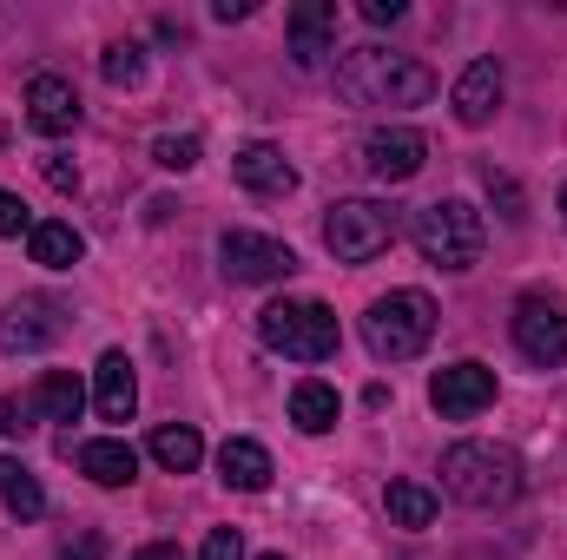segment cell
<instances>
[{"instance_id": "1", "label": "cell", "mask_w": 567, "mask_h": 560, "mask_svg": "<svg viewBox=\"0 0 567 560\" xmlns=\"http://www.w3.org/2000/svg\"><path fill=\"white\" fill-rule=\"evenodd\" d=\"M337 93L350 106H429L435 100V73L410 53H390L377 40L343 46L337 53Z\"/></svg>"}, {"instance_id": "2", "label": "cell", "mask_w": 567, "mask_h": 560, "mask_svg": "<svg viewBox=\"0 0 567 560\" xmlns=\"http://www.w3.org/2000/svg\"><path fill=\"white\" fill-rule=\"evenodd\" d=\"M442 495L462 508H508L522 495V455L502 442H455L442 455Z\"/></svg>"}, {"instance_id": "3", "label": "cell", "mask_w": 567, "mask_h": 560, "mask_svg": "<svg viewBox=\"0 0 567 560\" xmlns=\"http://www.w3.org/2000/svg\"><path fill=\"white\" fill-rule=\"evenodd\" d=\"M258 343L278 350L290 363H330L343 330H337V310L317 303V297H284V303H265L258 310Z\"/></svg>"}, {"instance_id": "4", "label": "cell", "mask_w": 567, "mask_h": 560, "mask_svg": "<svg viewBox=\"0 0 567 560\" xmlns=\"http://www.w3.org/2000/svg\"><path fill=\"white\" fill-rule=\"evenodd\" d=\"M410 238H416L423 265H435V271H475L482 245H488V225L468 198H435L410 218Z\"/></svg>"}, {"instance_id": "5", "label": "cell", "mask_w": 567, "mask_h": 560, "mask_svg": "<svg viewBox=\"0 0 567 560\" xmlns=\"http://www.w3.org/2000/svg\"><path fill=\"white\" fill-rule=\"evenodd\" d=\"M435 336V297L429 290H390L363 310V343L377 363H410Z\"/></svg>"}, {"instance_id": "6", "label": "cell", "mask_w": 567, "mask_h": 560, "mask_svg": "<svg viewBox=\"0 0 567 560\" xmlns=\"http://www.w3.org/2000/svg\"><path fill=\"white\" fill-rule=\"evenodd\" d=\"M323 245L337 265H370L396 245V211L377 205V198H337L330 218H323Z\"/></svg>"}, {"instance_id": "7", "label": "cell", "mask_w": 567, "mask_h": 560, "mask_svg": "<svg viewBox=\"0 0 567 560\" xmlns=\"http://www.w3.org/2000/svg\"><path fill=\"white\" fill-rule=\"evenodd\" d=\"M515 350L542 370H561L567 363V297L555 290H528L515 303Z\"/></svg>"}, {"instance_id": "8", "label": "cell", "mask_w": 567, "mask_h": 560, "mask_svg": "<svg viewBox=\"0 0 567 560\" xmlns=\"http://www.w3.org/2000/svg\"><path fill=\"white\" fill-rule=\"evenodd\" d=\"M60 336H66V303L47 297V290L13 297V303L0 310V350H7V356H33V350H47V343H60Z\"/></svg>"}, {"instance_id": "9", "label": "cell", "mask_w": 567, "mask_h": 560, "mask_svg": "<svg viewBox=\"0 0 567 560\" xmlns=\"http://www.w3.org/2000/svg\"><path fill=\"white\" fill-rule=\"evenodd\" d=\"M218 258H225V278L231 283H284L297 271V251L284 238H265V231H225Z\"/></svg>"}, {"instance_id": "10", "label": "cell", "mask_w": 567, "mask_h": 560, "mask_svg": "<svg viewBox=\"0 0 567 560\" xmlns=\"http://www.w3.org/2000/svg\"><path fill=\"white\" fill-rule=\"evenodd\" d=\"M429 403H435V416H449V422L482 416L495 403V370L475 363V356H462V363H449V370L429 376Z\"/></svg>"}, {"instance_id": "11", "label": "cell", "mask_w": 567, "mask_h": 560, "mask_svg": "<svg viewBox=\"0 0 567 560\" xmlns=\"http://www.w3.org/2000/svg\"><path fill=\"white\" fill-rule=\"evenodd\" d=\"M429 158V139L416 126H377L370 139H363V165H370V178H383V185H410L416 172H423Z\"/></svg>"}, {"instance_id": "12", "label": "cell", "mask_w": 567, "mask_h": 560, "mask_svg": "<svg viewBox=\"0 0 567 560\" xmlns=\"http://www.w3.org/2000/svg\"><path fill=\"white\" fill-rule=\"evenodd\" d=\"M27 126H33L40 139H66V133L80 126V93H73V80L33 73V80H27Z\"/></svg>"}, {"instance_id": "13", "label": "cell", "mask_w": 567, "mask_h": 560, "mask_svg": "<svg viewBox=\"0 0 567 560\" xmlns=\"http://www.w3.org/2000/svg\"><path fill=\"white\" fill-rule=\"evenodd\" d=\"M231 172H238V185L258 191V198H290V191H297V165H290L271 139L238 145V152H231Z\"/></svg>"}, {"instance_id": "14", "label": "cell", "mask_w": 567, "mask_h": 560, "mask_svg": "<svg viewBox=\"0 0 567 560\" xmlns=\"http://www.w3.org/2000/svg\"><path fill=\"white\" fill-rule=\"evenodd\" d=\"M93 409L100 422H133L140 409V376H133V356L126 350H106L100 370H93Z\"/></svg>"}, {"instance_id": "15", "label": "cell", "mask_w": 567, "mask_h": 560, "mask_svg": "<svg viewBox=\"0 0 567 560\" xmlns=\"http://www.w3.org/2000/svg\"><path fill=\"white\" fill-rule=\"evenodd\" d=\"M449 106H455L462 126H488L502 113V66L495 60H468L462 80H455V93H449Z\"/></svg>"}, {"instance_id": "16", "label": "cell", "mask_w": 567, "mask_h": 560, "mask_svg": "<svg viewBox=\"0 0 567 560\" xmlns=\"http://www.w3.org/2000/svg\"><path fill=\"white\" fill-rule=\"evenodd\" d=\"M330 33H337V0H303V7H290V60H297L303 73L323 66Z\"/></svg>"}, {"instance_id": "17", "label": "cell", "mask_w": 567, "mask_h": 560, "mask_svg": "<svg viewBox=\"0 0 567 560\" xmlns=\"http://www.w3.org/2000/svg\"><path fill=\"white\" fill-rule=\"evenodd\" d=\"M218 475H225V488H238V495H265L278 468H271V448H265V442L231 435V442L218 448Z\"/></svg>"}, {"instance_id": "18", "label": "cell", "mask_w": 567, "mask_h": 560, "mask_svg": "<svg viewBox=\"0 0 567 560\" xmlns=\"http://www.w3.org/2000/svg\"><path fill=\"white\" fill-rule=\"evenodd\" d=\"M86 409V383L73 370H47L33 390H27V416H47V422H80Z\"/></svg>"}, {"instance_id": "19", "label": "cell", "mask_w": 567, "mask_h": 560, "mask_svg": "<svg viewBox=\"0 0 567 560\" xmlns=\"http://www.w3.org/2000/svg\"><path fill=\"white\" fill-rule=\"evenodd\" d=\"M80 475H93L100 488H126L140 475V455H133V442L100 435V442H80Z\"/></svg>"}, {"instance_id": "20", "label": "cell", "mask_w": 567, "mask_h": 560, "mask_svg": "<svg viewBox=\"0 0 567 560\" xmlns=\"http://www.w3.org/2000/svg\"><path fill=\"white\" fill-rule=\"evenodd\" d=\"M290 422H297L303 435H330V428L343 422V396H337L323 376H303V383L290 390Z\"/></svg>"}, {"instance_id": "21", "label": "cell", "mask_w": 567, "mask_h": 560, "mask_svg": "<svg viewBox=\"0 0 567 560\" xmlns=\"http://www.w3.org/2000/svg\"><path fill=\"white\" fill-rule=\"evenodd\" d=\"M27 251H33V265H47V271H73V265L86 258V238H80L73 225L47 218V225H33V231H27Z\"/></svg>"}, {"instance_id": "22", "label": "cell", "mask_w": 567, "mask_h": 560, "mask_svg": "<svg viewBox=\"0 0 567 560\" xmlns=\"http://www.w3.org/2000/svg\"><path fill=\"white\" fill-rule=\"evenodd\" d=\"M152 462H158L165 475H192V468L205 462V435H198L192 422H165V428H152Z\"/></svg>"}, {"instance_id": "23", "label": "cell", "mask_w": 567, "mask_h": 560, "mask_svg": "<svg viewBox=\"0 0 567 560\" xmlns=\"http://www.w3.org/2000/svg\"><path fill=\"white\" fill-rule=\"evenodd\" d=\"M0 501H7V515H20V521H40V515H47L40 475H33L27 462H13V455H0Z\"/></svg>"}, {"instance_id": "24", "label": "cell", "mask_w": 567, "mask_h": 560, "mask_svg": "<svg viewBox=\"0 0 567 560\" xmlns=\"http://www.w3.org/2000/svg\"><path fill=\"white\" fill-rule=\"evenodd\" d=\"M383 508H390L396 528H429L442 501H435V488H423V481H390L383 488Z\"/></svg>"}, {"instance_id": "25", "label": "cell", "mask_w": 567, "mask_h": 560, "mask_svg": "<svg viewBox=\"0 0 567 560\" xmlns=\"http://www.w3.org/2000/svg\"><path fill=\"white\" fill-rule=\"evenodd\" d=\"M100 73H106V86H140L145 80V46L140 40H113V46L100 53Z\"/></svg>"}, {"instance_id": "26", "label": "cell", "mask_w": 567, "mask_h": 560, "mask_svg": "<svg viewBox=\"0 0 567 560\" xmlns=\"http://www.w3.org/2000/svg\"><path fill=\"white\" fill-rule=\"evenodd\" d=\"M152 165H165V172H192V165H198V139H192V133H165V139H152Z\"/></svg>"}, {"instance_id": "27", "label": "cell", "mask_w": 567, "mask_h": 560, "mask_svg": "<svg viewBox=\"0 0 567 560\" xmlns=\"http://www.w3.org/2000/svg\"><path fill=\"white\" fill-rule=\"evenodd\" d=\"M488 191H495V205H502V218H508V225H522V218H528V205H522V185H515L508 172H488Z\"/></svg>"}, {"instance_id": "28", "label": "cell", "mask_w": 567, "mask_h": 560, "mask_svg": "<svg viewBox=\"0 0 567 560\" xmlns=\"http://www.w3.org/2000/svg\"><path fill=\"white\" fill-rule=\"evenodd\" d=\"M20 231H33V211L20 191H0V238H20Z\"/></svg>"}, {"instance_id": "29", "label": "cell", "mask_w": 567, "mask_h": 560, "mask_svg": "<svg viewBox=\"0 0 567 560\" xmlns=\"http://www.w3.org/2000/svg\"><path fill=\"white\" fill-rule=\"evenodd\" d=\"M198 560H245V535H238V528H212L205 548H198Z\"/></svg>"}, {"instance_id": "30", "label": "cell", "mask_w": 567, "mask_h": 560, "mask_svg": "<svg viewBox=\"0 0 567 560\" xmlns=\"http://www.w3.org/2000/svg\"><path fill=\"white\" fill-rule=\"evenodd\" d=\"M60 560H106V535L100 528H80L73 541H60Z\"/></svg>"}, {"instance_id": "31", "label": "cell", "mask_w": 567, "mask_h": 560, "mask_svg": "<svg viewBox=\"0 0 567 560\" xmlns=\"http://www.w3.org/2000/svg\"><path fill=\"white\" fill-rule=\"evenodd\" d=\"M27 428H33V422H27V403H13V396H0V435H7V442H20Z\"/></svg>"}, {"instance_id": "32", "label": "cell", "mask_w": 567, "mask_h": 560, "mask_svg": "<svg viewBox=\"0 0 567 560\" xmlns=\"http://www.w3.org/2000/svg\"><path fill=\"white\" fill-rule=\"evenodd\" d=\"M357 13H363V20H370V27H396V20H403V13H410V7H403V0H363V7H357Z\"/></svg>"}, {"instance_id": "33", "label": "cell", "mask_w": 567, "mask_h": 560, "mask_svg": "<svg viewBox=\"0 0 567 560\" xmlns=\"http://www.w3.org/2000/svg\"><path fill=\"white\" fill-rule=\"evenodd\" d=\"M40 172H47L53 191H80V165H66V158H40Z\"/></svg>"}, {"instance_id": "34", "label": "cell", "mask_w": 567, "mask_h": 560, "mask_svg": "<svg viewBox=\"0 0 567 560\" xmlns=\"http://www.w3.org/2000/svg\"><path fill=\"white\" fill-rule=\"evenodd\" d=\"M245 13H251V0H218V7H212V20H225V27L245 20Z\"/></svg>"}, {"instance_id": "35", "label": "cell", "mask_w": 567, "mask_h": 560, "mask_svg": "<svg viewBox=\"0 0 567 560\" xmlns=\"http://www.w3.org/2000/svg\"><path fill=\"white\" fill-rule=\"evenodd\" d=\"M133 560H185V554H178V541H152V548H140Z\"/></svg>"}, {"instance_id": "36", "label": "cell", "mask_w": 567, "mask_h": 560, "mask_svg": "<svg viewBox=\"0 0 567 560\" xmlns=\"http://www.w3.org/2000/svg\"><path fill=\"white\" fill-rule=\"evenodd\" d=\"M555 205H561V225H567V185H561V191H555Z\"/></svg>"}, {"instance_id": "37", "label": "cell", "mask_w": 567, "mask_h": 560, "mask_svg": "<svg viewBox=\"0 0 567 560\" xmlns=\"http://www.w3.org/2000/svg\"><path fill=\"white\" fill-rule=\"evenodd\" d=\"M258 560H284V554H258Z\"/></svg>"}]
</instances>
